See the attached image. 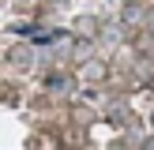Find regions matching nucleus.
<instances>
[{"label": "nucleus", "instance_id": "obj_1", "mask_svg": "<svg viewBox=\"0 0 154 150\" xmlns=\"http://www.w3.org/2000/svg\"><path fill=\"white\" fill-rule=\"evenodd\" d=\"M102 75H105V64H102V60H87V64L79 68V79L83 82H98Z\"/></svg>", "mask_w": 154, "mask_h": 150}, {"label": "nucleus", "instance_id": "obj_2", "mask_svg": "<svg viewBox=\"0 0 154 150\" xmlns=\"http://www.w3.org/2000/svg\"><path fill=\"white\" fill-rule=\"evenodd\" d=\"M68 52H72V41H68V38H60V45H53V49H49V56H57V60H64Z\"/></svg>", "mask_w": 154, "mask_h": 150}, {"label": "nucleus", "instance_id": "obj_3", "mask_svg": "<svg viewBox=\"0 0 154 150\" xmlns=\"http://www.w3.org/2000/svg\"><path fill=\"white\" fill-rule=\"evenodd\" d=\"M79 30H83V34L90 38V34H94V30H98V22H94V19H83V22H79Z\"/></svg>", "mask_w": 154, "mask_h": 150}, {"label": "nucleus", "instance_id": "obj_4", "mask_svg": "<svg viewBox=\"0 0 154 150\" xmlns=\"http://www.w3.org/2000/svg\"><path fill=\"white\" fill-rule=\"evenodd\" d=\"M11 60H15V64H30V52H26V49H15Z\"/></svg>", "mask_w": 154, "mask_h": 150}, {"label": "nucleus", "instance_id": "obj_5", "mask_svg": "<svg viewBox=\"0 0 154 150\" xmlns=\"http://www.w3.org/2000/svg\"><path fill=\"white\" fill-rule=\"evenodd\" d=\"M49 86H53V90H64V86H68V79H64V75H57V79H49Z\"/></svg>", "mask_w": 154, "mask_h": 150}, {"label": "nucleus", "instance_id": "obj_6", "mask_svg": "<svg viewBox=\"0 0 154 150\" xmlns=\"http://www.w3.org/2000/svg\"><path fill=\"white\" fill-rule=\"evenodd\" d=\"M143 146H154V139H143Z\"/></svg>", "mask_w": 154, "mask_h": 150}]
</instances>
